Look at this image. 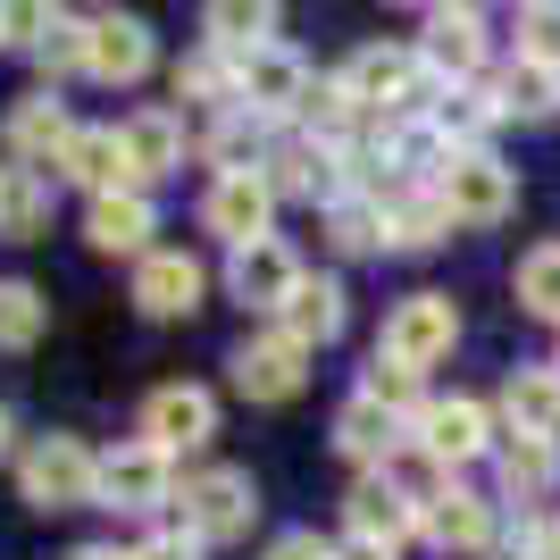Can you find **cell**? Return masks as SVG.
<instances>
[{
  "instance_id": "cell-37",
  "label": "cell",
  "mask_w": 560,
  "mask_h": 560,
  "mask_svg": "<svg viewBox=\"0 0 560 560\" xmlns=\"http://www.w3.org/2000/svg\"><path fill=\"white\" fill-rule=\"evenodd\" d=\"M518 59L560 68V9H527V18H518Z\"/></svg>"
},
{
  "instance_id": "cell-19",
  "label": "cell",
  "mask_w": 560,
  "mask_h": 560,
  "mask_svg": "<svg viewBox=\"0 0 560 560\" xmlns=\"http://www.w3.org/2000/svg\"><path fill=\"white\" fill-rule=\"evenodd\" d=\"M117 142H126L135 185H151V176H167V167H185V126H176V109H135L126 126H117Z\"/></svg>"
},
{
  "instance_id": "cell-39",
  "label": "cell",
  "mask_w": 560,
  "mask_h": 560,
  "mask_svg": "<svg viewBox=\"0 0 560 560\" xmlns=\"http://www.w3.org/2000/svg\"><path fill=\"white\" fill-rule=\"evenodd\" d=\"M126 560H201V544H192V536H151V544H135Z\"/></svg>"
},
{
  "instance_id": "cell-40",
  "label": "cell",
  "mask_w": 560,
  "mask_h": 560,
  "mask_svg": "<svg viewBox=\"0 0 560 560\" xmlns=\"http://www.w3.org/2000/svg\"><path fill=\"white\" fill-rule=\"evenodd\" d=\"M335 560H394V552H385V544H369V536H343V544H335Z\"/></svg>"
},
{
  "instance_id": "cell-31",
  "label": "cell",
  "mask_w": 560,
  "mask_h": 560,
  "mask_svg": "<svg viewBox=\"0 0 560 560\" xmlns=\"http://www.w3.org/2000/svg\"><path fill=\"white\" fill-rule=\"evenodd\" d=\"M502 117H552L560 109V68H544V59H511V75H502Z\"/></svg>"
},
{
  "instance_id": "cell-13",
  "label": "cell",
  "mask_w": 560,
  "mask_h": 560,
  "mask_svg": "<svg viewBox=\"0 0 560 560\" xmlns=\"http://www.w3.org/2000/svg\"><path fill=\"white\" fill-rule=\"evenodd\" d=\"M302 277H310V268H302L293 252H284L277 234H268V243H252V252H234V259H226V293H234V302H252V310H284Z\"/></svg>"
},
{
  "instance_id": "cell-9",
  "label": "cell",
  "mask_w": 560,
  "mask_h": 560,
  "mask_svg": "<svg viewBox=\"0 0 560 560\" xmlns=\"http://www.w3.org/2000/svg\"><path fill=\"white\" fill-rule=\"evenodd\" d=\"M218 435V401L201 394V385H160V394L142 401V444H160L167 460L192 444H210Z\"/></svg>"
},
{
  "instance_id": "cell-36",
  "label": "cell",
  "mask_w": 560,
  "mask_h": 560,
  "mask_svg": "<svg viewBox=\"0 0 560 560\" xmlns=\"http://www.w3.org/2000/svg\"><path fill=\"white\" fill-rule=\"evenodd\" d=\"M327 234H335V252H376V243H385V218H376V201H335L327 210Z\"/></svg>"
},
{
  "instance_id": "cell-27",
  "label": "cell",
  "mask_w": 560,
  "mask_h": 560,
  "mask_svg": "<svg viewBox=\"0 0 560 560\" xmlns=\"http://www.w3.org/2000/svg\"><path fill=\"white\" fill-rule=\"evenodd\" d=\"M560 486V444L552 435H511L502 444V493L511 502H544Z\"/></svg>"
},
{
  "instance_id": "cell-43",
  "label": "cell",
  "mask_w": 560,
  "mask_h": 560,
  "mask_svg": "<svg viewBox=\"0 0 560 560\" xmlns=\"http://www.w3.org/2000/svg\"><path fill=\"white\" fill-rule=\"evenodd\" d=\"M0 192H9V167H0Z\"/></svg>"
},
{
  "instance_id": "cell-24",
  "label": "cell",
  "mask_w": 560,
  "mask_h": 560,
  "mask_svg": "<svg viewBox=\"0 0 560 560\" xmlns=\"http://www.w3.org/2000/svg\"><path fill=\"white\" fill-rule=\"evenodd\" d=\"M335 452H343V460H376V468H385L401 452V419H394V410H376L369 394H351L343 410H335Z\"/></svg>"
},
{
  "instance_id": "cell-11",
  "label": "cell",
  "mask_w": 560,
  "mask_h": 560,
  "mask_svg": "<svg viewBox=\"0 0 560 560\" xmlns=\"http://www.w3.org/2000/svg\"><path fill=\"white\" fill-rule=\"evenodd\" d=\"M419 68L435 84H468V75L486 68V18L477 9H435L419 34Z\"/></svg>"
},
{
  "instance_id": "cell-38",
  "label": "cell",
  "mask_w": 560,
  "mask_h": 560,
  "mask_svg": "<svg viewBox=\"0 0 560 560\" xmlns=\"http://www.w3.org/2000/svg\"><path fill=\"white\" fill-rule=\"evenodd\" d=\"M268 560H335V544H318L310 527H293V536H277V544H268Z\"/></svg>"
},
{
  "instance_id": "cell-3",
  "label": "cell",
  "mask_w": 560,
  "mask_h": 560,
  "mask_svg": "<svg viewBox=\"0 0 560 560\" xmlns=\"http://www.w3.org/2000/svg\"><path fill=\"white\" fill-rule=\"evenodd\" d=\"M435 201H444L452 226H502L511 201H518V176L493 151H452L444 176H435Z\"/></svg>"
},
{
  "instance_id": "cell-28",
  "label": "cell",
  "mask_w": 560,
  "mask_h": 560,
  "mask_svg": "<svg viewBox=\"0 0 560 560\" xmlns=\"http://www.w3.org/2000/svg\"><path fill=\"white\" fill-rule=\"evenodd\" d=\"M210 50H226V59H243V50L277 43V9H259V0H210Z\"/></svg>"
},
{
  "instance_id": "cell-30",
  "label": "cell",
  "mask_w": 560,
  "mask_h": 560,
  "mask_svg": "<svg viewBox=\"0 0 560 560\" xmlns=\"http://www.w3.org/2000/svg\"><path fill=\"white\" fill-rule=\"evenodd\" d=\"M43 226H50V176L9 167V192H0V234H9V243H34Z\"/></svg>"
},
{
  "instance_id": "cell-41",
  "label": "cell",
  "mask_w": 560,
  "mask_h": 560,
  "mask_svg": "<svg viewBox=\"0 0 560 560\" xmlns=\"http://www.w3.org/2000/svg\"><path fill=\"white\" fill-rule=\"evenodd\" d=\"M18 452V419H9V401H0V460Z\"/></svg>"
},
{
  "instance_id": "cell-1",
  "label": "cell",
  "mask_w": 560,
  "mask_h": 560,
  "mask_svg": "<svg viewBox=\"0 0 560 560\" xmlns=\"http://www.w3.org/2000/svg\"><path fill=\"white\" fill-rule=\"evenodd\" d=\"M18 486L34 511H84L101 493V452L84 435H43V444L18 452Z\"/></svg>"
},
{
  "instance_id": "cell-4",
  "label": "cell",
  "mask_w": 560,
  "mask_h": 560,
  "mask_svg": "<svg viewBox=\"0 0 560 560\" xmlns=\"http://www.w3.org/2000/svg\"><path fill=\"white\" fill-rule=\"evenodd\" d=\"M310 101V59L293 43H259L234 59V109L252 117H302Z\"/></svg>"
},
{
  "instance_id": "cell-42",
  "label": "cell",
  "mask_w": 560,
  "mask_h": 560,
  "mask_svg": "<svg viewBox=\"0 0 560 560\" xmlns=\"http://www.w3.org/2000/svg\"><path fill=\"white\" fill-rule=\"evenodd\" d=\"M68 560H126L117 544H84V552H68Z\"/></svg>"
},
{
  "instance_id": "cell-25",
  "label": "cell",
  "mask_w": 560,
  "mask_h": 560,
  "mask_svg": "<svg viewBox=\"0 0 560 560\" xmlns=\"http://www.w3.org/2000/svg\"><path fill=\"white\" fill-rule=\"evenodd\" d=\"M343 518H351V536L385 544V552H394V544L419 527V511H410V502H401L385 477H360V486H351V502H343Z\"/></svg>"
},
{
  "instance_id": "cell-20",
  "label": "cell",
  "mask_w": 560,
  "mask_h": 560,
  "mask_svg": "<svg viewBox=\"0 0 560 560\" xmlns=\"http://www.w3.org/2000/svg\"><path fill=\"white\" fill-rule=\"evenodd\" d=\"M68 142H75V126H68V101H59V93H25L18 109H9V151L59 167V160H68Z\"/></svg>"
},
{
  "instance_id": "cell-14",
  "label": "cell",
  "mask_w": 560,
  "mask_h": 560,
  "mask_svg": "<svg viewBox=\"0 0 560 560\" xmlns=\"http://www.w3.org/2000/svg\"><path fill=\"white\" fill-rule=\"evenodd\" d=\"M135 310L142 318H192V310H201V259L192 252L135 259Z\"/></svg>"
},
{
  "instance_id": "cell-15",
  "label": "cell",
  "mask_w": 560,
  "mask_h": 560,
  "mask_svg": "<svg viewBox=\"0 0 560 560\" xmlns=\"http://www.w3.org/2000/svg\"><path fill=\"white\" fill-rule=\"evenodd\" d=\"M84 234H93V252H109V259H151L160 210H151V192H101Z\"/></svg>"
},
{
  "instance_id": "cell-5",
  "label": "cell",
  "mask_w": 560,
  "mask_h": 560,
  "mask_svg": "<svg viewBox=\"0 0 560 560\" xmlns=\"http://www.w3.org/2000/svg\"><path fill=\"white\" fill-rule=\"evenodd\" d=\"M252 518H259V486L243 468H201V477H185V536L192 544H234V536H252Z\"/></svg>"
},
{
  "instance_id": "cell-34",
  "label": "cell",
  "mask_w": 560,
  "mask_h": 560,
  "mask_svg": "<svg viewBox=\"0 0 560 560\" xmlns=\"http://www.w3.org/2000/svg\"><path fill=\"white\" fill-rule=\"evenodd\" d=\"M360 394H369L376 410H394V419H419V410H427V401H419V369H401V360H385V351L369 360Z\"/></svg>"
},
{
  "instance_id": "cell-32",
  "label": "cell",
  "mask_w": 560,
  "mask_h": 560,
  "mask_svg": "<svg viewBox=\"0 0 560 560\" xmlns=\"http://www.w3.org/2000/svg\"><path fill=\"white\" fill-rule=\"evenodd\" d=\"M43 293L34 284H18V277H0V351H34L43 343Z\"/></svg>"
},
{
  "instance_id": "cell-26",
  "label": "cell",
  "mask_w": 560,
  "mask_h": 560,
  "mask_svg": "<svg viewBox=\"0 0 560 560\" xmlns=\"http://www.w3.org/2000/svg\"><path fill=\"white\" fill-rule=\"evenodd\" d=\"M502 410H511V435H560V369H511Z\"/></svg>"
},
{
  "instance_id": "cell-29",
  "label": "cell",
  "mask_w": 560,
  "mask_h": 560,
  "mask_svg": "<svg viewBox=\"0 0 560 560\" xmlns=\"http://www.w3.org/2000/svg\"><path fill=\"white\" fill-rule=\"evenodd\" d=\"M427 536L444 544V552H486L493 544V511L477 502V493H444V502L427 511Z\"/></svg>"
},
{
  "instance_id": "cell-10",
  "label": "cell",
  "mask_w": 560,
  "mask_h": 560,
  "mask_svg": "<svg viewBox=\"0 0 560 560\" xmlns=\"http://www.w3.org/2000/svg\"><path fill=\"white\" fill-rule=\"evenodd\" d=\"M302 360H310V351L293 343V335H252L226 369H234V394H243V401H293V394H302V376H310Z\"/></svg>"
},
{
  "instance_id": "cell-21",
  "label": "cell",
  "mask_w": 560,
  "mask_h": 560,
  "mask_svg": "<svg viewBox=\"0 0 560 560\" xmlns=\"http://www.w3.org/2000/svg\"><path fill=\"white\" fill-rule=\"evenodd\" d=\"M84 68L101 75V84H135L142 68H151V25L142 18H93V50H84Z\"/></svg>"
},
{
  "instance_id": "cell-17",
  "label": "cell",
  "mask_w": 560,
  "mask_h": 560,
  "mask_svg": "<svg viewBox=\"0 0 560 560\" xmlns=\"http://www.w3.org/2000/svg\"><path fill=\"white\" fill-rule=\"evenodd\" d=\"M493 435H486V410H477V401L468 394H452V401H427L419 410V452H435V460H477V452H486Z\"/></svg>"
},
{
  "instance_id": "cell-18",
  "label": "cell",
  "mask_w": 560,
  "mask_h": 560,
  "mask_svg": "<svg viewBox=\"0 0 560 560\" xmlns=\"http://www.w3.org/2000/svg\"><path fill=\"white\" fill-rule=\"evenodd\" d=\"M59 176H75L93 201H101V192H142V185H135V167H126V142H117V126H84V135L68 142Z\"/></svg>"
},
{
  "instance_id": "cell-33",
  "label": "cell",
  "mask_w": 560,
  "mask_h": 560,
  "mask_svg": "<svg viewBox=\"0 0 560 560\" xmlns=\"http://www.w3.org/2000/svg\"><path fill=\"white\" fill-rule=\"evenodd\" d=\"M84 50H93V18H68V9H50L43 43H34V68H43V75H68V68H84Z\"/></svg>"
},
{
  "instance_id": "cell-23",
  "label": "cell",
  "mask_w": 560,
  "mask_h": 560,
  "mask_svg": "<svg viewBox=\"0 0 560 560\" xmlns=\"http://www.w3.org/2000/svg\"><path fill=\"white\" fill-rule=\"evenodd\" d=\"M277 335H293V343H335V335H343V284L335 277H302L293 284V302L277 310Z\"/></svg>"
},
{
  "instance_id": "cell-7",
  "label": "cell",
  "mask_w": 560,
  "mask_h": 560,
  "mask_svg": "<svg viewBox=\"0 0 560 560\" xmlns=\"http://www.w3.org/2000/svg\"><path fill=\"white\" fill-rule=\"evenodd\" d=\"M101 511H160V502H176V460H167L160 444H117L101 452Z\"/></svg>"
},
{
  "instance_id": "cell-22",
  "label": "cell",
  "mask_w": 560,
  "mask_h": 560,
  "mask_svg": "<svg viewBox=\"0 0 560 560\" xmlns=\"http://www.w3.org/2000/svg\"><path fill=\"white\" fill-rule=\"evenodd\" d=\"M493 117H502V101H493V93H477V84H444L435 109H427V126H435L444 151H486Z\"/></svg>"
},
{
  "instance_id": "cell-8",
  "label": "cell",
  "mask_w": 560,
  "mask_h": 560,
  "mask_svg": "<svg viewBox=\"0 0 560 560\" xmlns=\"http://www.w3.org/2000/svg\"><path fill=\"white\" fill-rule=\"evenodd\" d=\"M201 218H210V234H218V243H234V252H252V243H268V218H277V192H268V176H259V167H243V176H218V185H210Z\"/></svg>"
},
{
  "instance_id": "cell-12",
  "label": "cell",
  "mask_w": 560,
  "mask_h": 560,
  "mask_svg": "<svg viewBox=\"0 0 560 560\" xmlns=\"http://www.w3.org/2000/svg\"><path fill=\"white\" fill-rule=\"evenodd\" d=\"M268 192H302V201H343V142H284V151H268Z\"/></svg>"
},
{
  "instance_id": "cell-16",
  "label": "cell",
  "mask_w": 560,
  "mask_h": 560,
  "mask_svg": "<svg viewBox=\"0 0 560 560\" xmlns=\"http://www.w3.org/2000/svg\"><path fill=\"white\" fill-rule=\"evenodd\" d=\"M376 218H385V243H401V252H427V243H444L452 218L444 201H435V185H376Z\"/></svg>"
},
{
  "instance_id": "cell-35",
  "label": "cell",
  "mask_w": 560,
  "mask_h": 560,
  "mask_svg": "<svg viewBox=\"0 0 560 560\" xmlns=\"http://www.w3.org/2000/svg\"><path fill=\"white\" fill-rule=\"evenodd\" d=\"M518 302L536 310V318H560V243H536V252L518 259Z\"/></svg>"
},
{
  "instance_id": "cell-2",
  "label": "cell",
  "mask_w": 560,
  "mask_h": 560,
  "mask_svg": "<svg viewBox=\"0 0 560 560\" xmlns=\"http://www.w3.org/2000/svg\"><path fill=\"white\" fill-rule=\"evenodd\" d=\"M343 93L360 101V109H435V75L419 68V50H401V43H369V50H351V68H343Z\"/></svg>"
},
{
  "instance_id": "cell-6",
  "label": "cell",
  "mask_w": 560,
  "mask_h": 560,
  "mask_svg": "<svg viewBox=\"0 0 560 560\" xmlns=\"http://www.w3.org/2000/svg\"><path fill=\"white\" fill-rule=\"evenodd\" d=\"M452 335H460V318H452V293H410V302L385 310V335H376V351L385 360H401V369H435L452 351Z\"/></svg>"
}]
</instances>
